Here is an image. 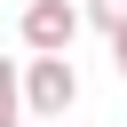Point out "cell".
Wrapping results in <instances>:
<instances>
[{
	"mask_svg": "<svg viewBox=\"0 0 127 127\" xmlns=\"http://www.w3.org/2000/svg\"><path fill=\"white\" fill-rule=\"evenodd\" d=\"M16 119H24V64L0 56V127H16Z\"/></svg>",
	"mask_w": 127,
	"mask_h": 127,
	"instance_id": "obj_3",
	"label": "cell"
},
{
	"mask_svg": "<svg viewBox=\"0 0 127 127\" xmlns=\"http://www.w3.org/2000/svg\"><path fill=\"white\" fill-rule=\"evenodd\" d=\"M79 103V71H71V48H40L24 64V111L32 119H64Z\"/></svg>",
	"mask_w": 127,
	"mask_h": 127,
	"instance_id": "obj_1",
	"label": "cell"
},
{
	"mask_svg": "<svg viewBox=\"0 0 127 127\" xmlns=\"http://www.w3.org/2000/svg\"><path fill=\"white\" fill-rule=\"evenodd\" d=\"M79 16H87V24H95V32H119V24H127V0H87V8H79Z\"/></svg>",
	"mask_w": 127,
	"mask_h": 127,
	"instance_id": "obj_4",
	"label": "cell"
},
{
	"mask_svg": "<svg viewBox=\"0 0 127 127\" xmlns=\"http://www.w3.org/2000/svg\"><path fill=\"white\" fill-rule=\"evenodd\" d=\"M79 24H87V16H79L71 0H32V8H24V48H32V56H40V48H71Z\"/></svg>",
	"mask_w": 127,
	"mask_h": 127,
	"instance_id": "obj_2",
	"label": "cell"
},
{
	"mask_svg": "<svg viewBox=\"0 0 127 127\" xmlns=\"http://www.w3.org/2000/svg\"><path fill=\"white\" fill-rule=\"evenodd\" d=\"M111 64H119V79H127V24L111 32Z\"/></svg>",
	"mask_w": 127,
	"mask_h": 127,
	"instance_id": "obj_5",
	"label": "cell"
},
{
	"mask_svg": "<svg viewBox=\"0 0 127 127\" xmlns=\"http://www.w3.org/2000/svg\"><path fill=\"white\" fill-rule=\"evenodd\" d=\"M48 127H64V119H48Z\"/></svg>",
	"mask_w": 127,
	"mask_h": 127,
	"instance_id": "obj_6",
	"label": "cell"
}]
</instances>
